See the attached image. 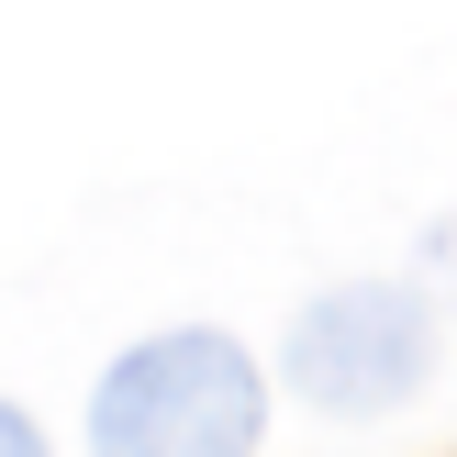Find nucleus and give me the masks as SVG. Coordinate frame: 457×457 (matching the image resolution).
Listing matches in <instances>:
<instances>
[{
    "label": "nucleus",
    "instance_id": "obj_1",
    "mask_svg": "<svg viewBox=\"0 0 457 457\" xmlns=\"http://www.w3.org/2000/svg\"><path fill=\"white\" fill-rule=\"evenodd\" d=\"M268 436V379L235 335H156L89 402L101 457H257Z\"/></svg>",
    "mask_w": 457,
    "mask_h": 457
},
{
    "label": "nucleus",
    "instance_id": "obj_2",
    "mask_svg": "<svg viewBox=\"0 0 457 457\" xmlns=\"http://www.w3.org/2000/svg\"><path fill=\"white\" fill-rule=\"evenodd\" d=\"M436 369V312L391 279H357V290H324V302L290 324V379L302 402L324 413H391V402L424 391Z\"/></svg>",
    "mask_w": 457,
    "mask_h": 457
},
{
    "label": "nucleus",
    "instance_id": "obj_3",
    "mask_svg": "<svg viewBox=\"0 0 457 457\" xmlns=\"http://www.w3.org/2000/svg\"><path fill=\"white\" fill-rule=\"evenodd\" d=\"M0 457H45V436H34V424L12 413V402H0Z\"/></svg>",
    "mask_w": 457,
    "mask_h": 457
}]
</instances>
